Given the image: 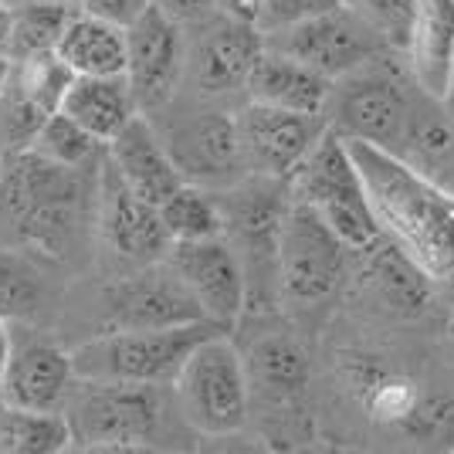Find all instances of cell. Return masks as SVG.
I'll use <instances>...</instances> for the list:
<instances>
[{"mask_svg": "<svg viewBox=\"0 0 454 454\" xmlns=\"http://www.w3.org/2000/svg\"><path fill=\"white\" fill-rule=\"evenodd\" d=\"M234 115H238V136H241L247 173L271 176V180H288L329 129L325 115L288 113L251 98Z\"/></svg>", "mask_w": 454, "mask_h": 454, "instance_id": "5bb4252c", "label": "cell"}, {"mask_svg": "<svg viewBox=\"0 0 454 454\" xmlns=\"http://www.w3.org/2000/svg\"><path fill=\"white\" fill-rule=\"evenodd\" d=\"M72 4H75V0H72Z\"/></svg>", "mask_w": 454, "mask_h": 454, "instance_id": "f6af8a7d", "label": "cell"}, {"mask_svg": "<svg viewBox=\"0 0 454 454\" xmlns=\"http://www.w3.org/2000/svg\"><path fill=\"white\" fill-rule=\"evenodd\" d=\"M109 163H113L119 176L129 184V187L150 200V204H163L176 187H184V173L173 163L170 150L163 143V136L156 129V122H150L146 115L139 113L136 119H129L119 136L109 139Z\"/></svg>", "mask_w": 454, "mask_h": 454, "instance_id": "d6986e66", "label": "cell"}, {"mask_svg": "<svg viewBox=\"0 0 454 454\" xmlns=\"http://www.w3.org/2000/svg\"><path fill=\"white\" fill-rule=\"evenodd\" d=\"M48 115L51 113H44L38 102L20 89L18 75L11 68L7 85L0 89V156L7 160V156L31 150Z\"/></svg>", "mask_w": 454, "mask_h": 454, "instance_id": "4dcf8cb0", "label": "cell"}, {"mask_svg": "<svg viewBox=\"0 0 454 454\" xmlns=\"http://www.w3.org/2000/svg\"><path fill=\"white\" fill-rule=\"evenodd\" d=\"M170 390L176 411L193 434L227 437L238 434L247 424V363L245 353L227 340V333H214L190 353Z\"/></svg>", "mask_w": 454, "mask_h": 454, "instance_id": "8992f818", "label": "cell"}, {"mask_svg": "<svg viewBox=\"0 0 454 454\" xmlns=\"http://www.w3.org/2000/svg\"><path fill=\"white\" fill-rule=\"evenodd\" d=\"M14 75H18L20 89L38 102L44 113H58L65 95L75 82V68L55 51H38V55H27L14 61Z\"/></svg>", "mask_w": 454, "mask_h": 454, "instance_id": "1f68e13d", "label": "cell"}, {"mask_svg": "<svg viewBox=\"0 0 454 454\" xmlns=\"http://www.w3.org/2000/svg\"><path fill=\"white\" fill-rule=\"evenodd\" d=\"M224 210V238L241 254L247 275V305H268L278 295V238L285 210L292 204L288 180L245 176L217 193Z\"/></svg>", "mask_w": 454, "mask_h": 454, "instance_id": "52a82bcc", "label": "cell"}, {"mask_svg": "<svg viewBox=\"0 0 454 454\" xmlns=\"http://www.w3.org/2000/svg\"><path fill=\"white\" fill-rule=\"evenodd\" d=\"M160 136L187 184L227 190L251 176L241 153L238 115L224 109H190L180 119H173L167 129H160Z\"/></svg>", "mask_w": 454, "mask_h": 454, "instance_id": "8fae6325", "label": "cell"}, {"mask_svg": "<svg viewBox=\"0 0 454 454\" xmlns=\"http://www.w3.org/2000/svg\"><path fill=\"white\" fill-rule=\"evenodd\" d=\"M333 78L319 75L299 58L285 55L278 48H268L258 55L251 78H247L245 95L251 102L288 109V113L325 115L329 98H333Z\"/></svg>", "mask_w": 454, "mask_h": 454, "instance_id": "ffe728a7", "label": "cell"}, {"mask_svg": "<svg viewBox=\"0 0 454 454\" xmlns=\"http://www.w3.org/2000/svg\"><path fill=\"white\" fill-rule=\"evenodd\" d=\"M454 58V0H420L407 68L414 85L431 98H444Z\"/></svg>", "mask_w": 454, "mask_h": 454, "instance_id": "44dd1931", "label": "cell"}, {"mask_svg": "<svg viewBox=\"0 0 454 454\" xmlns=\"http://www.w3.org/2000/svg\"><path fill=\"white\" fill-rule=\"evenodd\" d=\"M35 153L55 160L61 167H75V170H89V167H98L106 160V150L109 143H102L95 133H89L82 122H75L72 115H65L61 109L51 113L41 126L38 139H35Z\"/></svg>", "mask_w": 454, "mask_h": 454, "instance_id": "f546056e", "label": "cell"}, {"mask_svg": "<svg viewBox=\"0 0 454 454\" xmlns=\"http://www.w3.org/2000/svg\"><path fill=\"white\" fill-rule=\"evenodd\" d=\"M217 11H221V14H231V18H241V20H258L262 0H217Z\"/></svg>", "mask_w": 454, "mask_h": 454, "instance_id": "f35d334b", "label": "cell"}, {"mask_svg": "<svg viewBox=\"0 0 454 454\" xmlns=\"http://www.w3.org/2000/svg\"><path fill=\"white\" fill-rule=\"evenodd\" d=\"M360 254H366V271H363L366 285L373 288V295L394 316H420V312H427L434 282L397 241H390L383 234L377 245L360 251Z\"/></svg>", "mask_w": 454, "mask_h": 454, "instance_id": "7402d4cb", "label": "cell"}, {"mask_svg": "<svg viewBox=\"0 0 454 454\" xmlns=\"http://www.w3.org/2000/svg\"><path fill=\"white\" fill-rule=\"evenodd\" d=\"M102 305L109 329H167L207 319L187 282L167 258L115 278L106 288Z\"/></svg>", "mask_w": 454, "mask_h": 454, "instance_id": "4fadbf2b", "label": "cell"}, {"mask_svg": "<svg viewBox=\"0 0 454 454\" xmlns=\"http://www.w3.org/2000/svg\"><path fill=\"white\" fill-rule=\"evenodd\" d=\"M61 113L109 143L129 119L139 115V106L126 75H78L61 102Z\"/></svg>", "mask_w": 454, "mask_h": 454, "instance_id": "603a6c76", "label": "cell"}, {"mask_svg": "<svg viewBox=\"0 0 454 454\" xmlns=\"http://www.w3.org/2000/svg\"><path fill=\"white\" fill-rule=\"evenodd\" d=\"M245 363L251 390H258L262 397L275 400V403L299 400L309 387V377H312L305 346L288 333L262 336L247 349Z\"/></svg>", "mask_w": 454, "mask_h": 454, "instance_id": "cb8c5ba5", "label": "cell"}, {"mask_svg": "<svg viewBox=\"0 0 454 454\" xmlns=\"http://www.w3.org/2000/svg\"><path fill=\"white\" fill-rule=\"evenodd\" d=\"M11 68H14V58L0 55V89L7 85V78H11Z\"/></svg>", "mask_w": 454, "mask_h": 454, "instance_id": "7bdbcfd3", "label": "cell"}, {"mask_svg": "<svg viewBox=\"0 0 454 454\" xmlns=\"http://www.w3.org/2000/svg\"><path fill=\"white\" fill-rule=\"evenodd\" d=\"M78 373L68 349L51 340H14L11 336V356L0 380V400L27 407V411H61L75 394Z\"/></svg>", "mask_w": 454, "mask_h": 454, "instance_id": "ac0fdd59", "label": "cell"}, {"mask_svg": "<svg viewBox=\"0 0 454 454\" xmlns=\"http://www.w3.org/2000/svg\"><path fill=\"white\" fill-rule=\"evenodd\" d=\"M349 251L353 247L316 210L292 197L278 238V299L292 305H319L336 295L346 278Z\"/></svg>", "mask_w": 454, "mask_h": 454, "instance_id": "9c48e42d", "label": "cell"}, {"mask_svg": "<svg viewBox=\"0 0 454 454\" xmlns=\"http://www.w3.org/2000/svg\"><path fill=\"white\" fill-rule=\"evenodd\" d=\"M7 356H11V333H7L4 316H0V380H4V370H7Z\"/></svg>", "mask_w": 454, "mask_h": 454, "instance_id": "60d3db41", "label": "cell"}, {"mask_svg": "<svg viewBox=\"0 0 454 454\" xmlns=\"http://www.w3.org/2000/svg\"><path fill=\"white\" fill-rule=\"evenodd\" d=\"M180 278L187 282L193 299L200 302L204 316L217 322L221 329H231L247 309V275L241 254L224 234L204 238V241H176L167 254Z\"/></svg>", "mask_w": 454, "mask_h": 454, "instance_id": "e0dca14e", "label": "cell"}, {"mask_svg": "<svg viewBox=\"0 0 454 454\" xmlns=\"http://www.w3.org/2000/svg\"><path fill=\"white\" fill-rule=\"evenodd\" d=\"M265 44L299 58L309 68H316L319 75L333 78V82L360 72L380 58L394 55L387 48V41L380 38L377 27H370L346 4L336 11H325L319 18L299 20V24L282 27L275 35H265Z\"/></svg>", "mask_w": 454, "mask_h": 454, "instance_id": "30bf717a", "label": "cell"}, {"mask_svg": "<svg viewBox=\"0 0 454 454\" xmlns=\"http://www.w3.org/2000/svg\"><path fill=\"white\" fill-rule=\"evenodd\" d=\"M4 163H7V160L0 156V187H4Z\"/></svg>", "mask_w": 454, "mask_h": 454, "instance_id": "ee69618b", "label": "cell"}, {"mask_svg": "<svg viewBox=\"0 0 454 454\" xmlns=\"http://www.w3.org/2000/svg\"><path fill=\"white\" fill-rule=\"evenodd\" d=\"M414 437H427V441H454V400L448 397H420L411 417L400 424Z\"/></svg>", "mask_w": 454, "mask_h": 454, "instance_id": "e575fe53", "label": "cell"}, {"mask_svg": "<svg viewBox=\"0 0 454 454\" xmlns=\"http://www.w3.org/2000/svg\"><path fill=\"white\" fill-rule=\"evenodd\" d=\"M441 102H444V109L454 115V58H451V78H448V92H444V98H441Z\"/></svg>", "mask_w": 454, "mask_h": 454, "instance_id": "b9f144b4", "label": "cell"}, {"mask_svg": "<svg viewBox=\"0 0 454 454\" xmlns=\"http://www.w3.org/2000/svg\"><path fill=\"white\" fill-rule=\"evenodd\" d=\"M85 193V170L61 167L35 150L18 153L4 163L0 217L18 245L61 258L82 227Z\"/></svg>", "mask_w": 454, "mask_h": 454, "instance_id": "7a4b0ae2", "label": "cell"}, {"mask_svg": "<svg viewBox=\"0 0 454 454\" xmlns=\"http://www.w3.org/2000/svg\"><path fill=\"white\" fill-rule=\"evenodd\" d=\"M75 11L78 4L72 0H14L11 4V58L20 61L38 51H55Z\"/></svg>", "mask_w": 454, "mask_h": 454, "instance_id": "4316f807", "label": "cell"}, {"mask_svg": "<svg viewBox=\"0 0 454 454\" xmlns=\"http://www.w3.org/2000/svg\"><path fill=\"white\" fill-rule=\"evenodd\" d=\"M349 380H353V390L360 394L366 417H373L380 424H403L420 400L411 380L390 373L380 363H356L349 370Z\"/></svg>", "mask_w": 454, "mask_h": 454, "instance_id": "f1b7e54d", "label": "cell"}, {"mask_svg": "<svg viewBox=\"0 0 454 454\" xmlns=\"http://www.w3.org/2000/svg\"><path fill=\"white\" fill-rule=\"evenodd\" d=\"M75 448L61 411H27L0 400V454H58Z\"/></svg>", "mask_w": 454, "mask_h": 454, "instance_id": "484cf974", "label": "cell"}, {"mask_svg": "<svg viewBox=\"0 0 454 454\" xmlns=\"http://www.w3.org/2000/svg\"><path fill=\"white\" fill-rule=\"evenodd\" d=\"M160 217L170 234V241H204V238H217L224 234V210H221V197L210 187L200 184H184L176 187L160 204Z\"/></svg>", "mask_w": 454, "mask_h": 454, "instance_id": "83f0119b", "label": "cell"}, {"mask_svg": "<svg viewBox=\"0 0 454 454\" xmlns=\"http://www.w3.org/2000/svg\"><path fill=\"white\" fill-rule=\"evenodd\" d=\"M420 95H424L420 89L417 95L411 92V85L394 75L380 58L333 85L325 119L346 139H363L370 146L400 156L407 146V133H411Z\"/></svg>", "mask_w": 454, "mask_h": 454, "instance_id": "ba28073f", "label": "cell"}, {"mask_svg": "<svg viewBox=\"0 0 454 454\" xmlns=\"http://www.w3.org/2000/svg\"><path fill=\"white\" fill-rule=\"evenodd\" d=\"M156 4H160V7H167L180 24L207 18V11L217 7V0H156Z\"/></svg>", "mask_w": 454, "mask_h": 454, "instance_id": "74e56055", "label": "cell"}, {"mask_svg": "<svg viewBox=\"0 0 454 454\" xmlns=\"http://www.w3.org/2000/svg\"><path fill=\"white\" fill-rule=\"evenodd\" d=\"M176 400H167V387L153 383H98L78 380L65 403L75 448L82 451H153L167 437V420Z\"/></svg>", "mask_w": 454, "mask_h": 454, "instance_id": "3957f363", "label": "cell"}, {"mask_svg": "<svg viewBox=\"0 0 454 454\" xmlns=\"http://www.w3.org/2000/svg\"><path fill=\"white\" fill-rule=\"evenodd\" d=\"M214 333L227 329L210 319L167 329H106L102 336L72 349V360L78 380L173 387L190 353Z\"/></svg>", "mask_w": 454, "mask_h": 454, "instance_id": "277c9868", "label": "cell"}, {"mask_svg": "<svg viewBox=\"0 0 454 454\" xmlns=\"http://www.w3.org/2000/svg\"><path fill=\"white\" fill-rule=\"evenodd\" d=\"M38 295L41 285L31 265L11 251H0V316L4 319L27 316L38 302Z\"/></svg>", "mask_w": 454, "mask_h": 454, "instance_id": "836d02e7", "label": "cell"}, {"mask_svg": "<svg viewBox=\"0 0 454 454\" xmlns=\"http://www.w3.org/2000/svg\"><path fill=\"white\" fill-rule=\"evenodd\" d=\"M58 55L75 68V75H126V27L75 11Z\"/></svg>", "mask_w": 454, "mask_h": 454, "instance_id": "d4e9b609", "label": "cell"}, {"mask_svg": "<svg viewBox=\"0 0 454 454\" xmlns=\"http://www.w3.org/2000/svg\"><path fill=\"white\" fill-rule=\"evenodd\" d=\"M380 227L434 285H454V193L397 153L346 139Z\"/></svg>", "mask_w": 454, "mask_h": 454, "instance_id": "6da1fadb", "label": "cell"}, {"mask_svg": "<svg viewBox=\"0 0 454 454\" xmlns=\"http://www.w3.org/2000/svg\"><path fill=\"white\" fill-rule=\"evenodd\" d=\"M342 7V0H262V11H258V27L265 35H275L282 27H292L299 20L319 18L325 11H336Z\"/></svg>", "mask_w": 454, "mask_h": 454, "instance_id": "d590c367", "label": "cell"}, {"mask_svg": "<svg viewBox=\"0 0 454 454\" xmlns=\"http://www.w3.org/2000/svg\"><path fill=\"white\" fill-rule=\"evenodd\" d=\"M288 190L295 200L316 210L353 251H366L383 238L349 143L333 126L322 133L302 167L288 176Z\"/></svg>", "mask_w": 454, "mask_h": 454, "instance_id": "5b68a950", "label": "cell"}, {"mask_svg": "<svg viewBox=\"0 0 454 454\" xmlns=\"http://www.w3.org/2000/svg\"><path fill=\"white\" fill-rule=\"evenodd\" d=\"M82 14H92L98 20H109L119 27H129L136 18H143L156 0H75Z\"/></svg>", "mask_w": 454, "mask_h": 454, "instance_id": "8d00e7d4", "label": "cell"}, {"mask_svg": "<svg viewBox=\"0 0 454 454\" xmlns=\"http://www.w3.org/2000/svg\"><path fill=\"white\" fill-rule=\"evenodd\" d=\"M265 51V31L254 20L221 14L187 48V82L200 98H224L245 92L258 55Z\"/></svg>", "mask_w": 454, "mask_h": 454, "instance_id": "2e32d148", "label": "cell"}, {"mask_svg": "<svg viewBox=\"0 0 454 454\" xmlns=\"http://www.w3.org/2000/svg\"><path fill=\"white\" fill-rule=\"evenodd\" d=\"M126 78L133 85L139 113L167 109L187 75L184 24L167 7L153 4L143 18L126 27Z\"/></svg>", "mask_w": 454, "mask_h": 454, "instance_id": "7c38bea8", "label": "cell"}, {"mask_svg": "<svg viewBox=\"0 0 454 454\" xmlns=\"http://www.w3.org/2000/svg\"><path fill=\"white\" fill-rule=\"evenodd\" d=\"M95 224L102 241L126 262L150 265L170 254L173 241L163 227L160 207L143 200L119 176L109 156L98 163V176H95Z\"/></svg>", "mask_w": 454, "mask_h": 454, "instance_id": "9a60e30c", "label": "cell"}, {"mask_svg": "<svg viewBox=\"0 0 454 454\" xmlns=\"http://www.w3.org/2000/svg\"><path fill=\"white\" fill-rule=\"evenodd\" d=\"M342 4L356 11L370 27H377L394 55H407L420 0H342Z\"/></svg>", "mask_w": 454, "mask_h": 454, "instance_id": "d6a6232c", "label": "cell"}, {"mask_svg": "<svg viewBox=\"0 0 454 454\" xmlns=\"http://www.w3.org/2000/svg\"><path fill=\"white\" fill-rule=\"evenodd\" d=\"M0 55L11 58V4L0 0Z\"/></svg>", "mask_w": 454, "mask_h": 454, "instance_id": "ab89813d", "label": "cell"}]
</instances>
